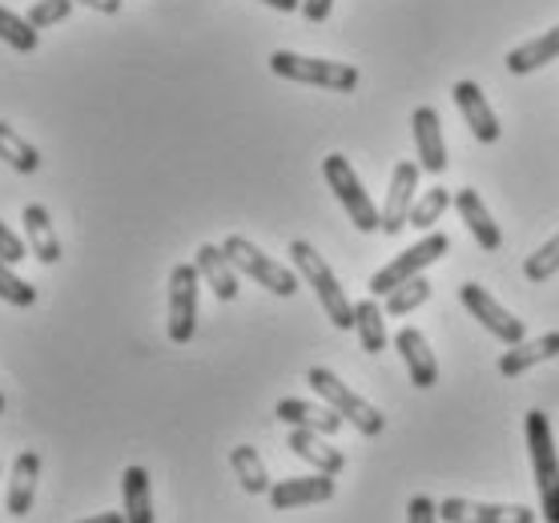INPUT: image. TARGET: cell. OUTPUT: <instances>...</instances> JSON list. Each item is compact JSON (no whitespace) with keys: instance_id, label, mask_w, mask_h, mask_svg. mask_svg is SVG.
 <instances>
[{"instance_id":"6da1fadb","label":"cell","mask_w":559,"mask_h":523,"mask_svg":"<svg viewBox=\"0 0 559 523\" xmlns=\"http://www.w3.org/2000/svg\"><path fill=\"white\" fill-rule=\"evenodd\" d=\"M290 262L298 270V278L318 294V307L326 310V319L338 326V331H355V302L346 298L343 282L334 278L331 262L318 254L310 242H290Z\"/></svg>"},{"instance_id":"7a4b0ae2","label":"cell","mask_w":559,"mask_h":523,"mask_svg":"<svg viewBox=\"0 0 559 523\" xmlns=\"http://www.w3.org/2000/svg\"><path fill=\"white\" fill-rule=\"evenodd\" d=\"M523 435H527V455H532L535 487H539V520L559 523V455L544 411H527Z\"/></svg>"},{"instance_id":"3957f363","label":"cell","mask_w":559,"mask_h":523,"mask_svg":"<svg viewBox=\"0 0 559 523\" xmlns=\"http://www.w3.org/2000/svg\"><path fill=\"white\" fill-rule=\"evenodd\" d=\"M270 73H278L286 81H298V85H314V90H331V93H350L358 90V69L343 61H322V57H302V52L278 49L270 57Z\"/></svg>"},{"instance_id":"277c9868","label":"cell","mask_w":559,"mask_h":523,"mask_svg":"<svg viewBox=\"0 0 559 523\" xmlns=\"http://www.w3.org/2000/svg\"><path fill=\"white\" fill-rule=\"evenodd\" d=\"M306 383L314 387V395L326 403V407H334L338 415H343L355 431H362V435H382L386 431V415H382L379 407H370L367 399L362 395H355L350 387L334 375V370H326V367H310V375H306Z\"/></svg>"},{"instance_id":"5b68a950","label":"cell","mask_w":559,"mask_h":523,"mask_svg":"<svg viewBox=\"0 0 559 523\" xmlns=\"http://www.w3.org/2000/svg\"><path fill=\"white\" fill-rule=\"evenodd\" d=\"M322 178H326V186H331L334 198L343 202L346 217L355 222V230H362V234L379 230V226H382V210L370 202L367 186H362V178H358L355 166H350L343 154H331L326 162H322Z\"/></svg>"},{"instance_id":"8992f818","label":"cell","mask_w":559,"mask_h":523,"mask_svg":"<svg viewBox=\"0 0 559 523\" xmlns=\"http://www.w3.org/2000/svg\"><path fill=\"white\" fill-rule=\"evenodd\" d=\"M222 250H226V258L234 262V270L250 274V278H254L258 286H266L270 294H278V298H294V294H298V270L282 266V262L266 258L254 242H250V238L229 234L226 242H222Z\"/></svg>"},{"instance_id":"52a82bcc","label":"cell","mask_w":559,"mask_h":523,"mask_svg":"<svg viewBox=\"0 0 559 523\" xmlns=\"http://www.w3.org/2000/svg\"><path fill=\"white\" fill-rule=\"evenodd\" d=\"M451 250V238L447 234H439V230H431L423 242H415L411 250H403V254L394 258V262H386V266L370 278V294L374 298H386V294L394 290V286H403V282H411V278H419L423 270L431 266V262H439V258Z\"/></svg>"},{"instance_id":"ba28073f","label":"cell","mask_w":559,"mask_h":523,"mask_svg":"<svg viewBox=\"0 0 559 523\" xmlns=\"http://www.w3.org/2000/svg\"><path fill=\"white\" fill-rule=\"evenodd\" d=\"M198 286H202V274L193 262H181V266L169 270V322L166 331L174 343H190L193 331H198Z\"/></svg>"},{"instance_id":"9c48e42d","label":"cell","mask_w":559,"mask_h":523,"mask_svg":"<svg viewBox=\"0 0 559 523\" xmlns=\"http://www.w3.org/2000/svg\"><path fill=\"white\" fill-rule=\"evenodd\" d=\"M459 298H463V307L475 314V319L484 322L487 331L496 334L499 343H508V346H515V343H523V326L515 314H511L508 307H499L496 298H491V290H484L479 282H467V286H459Z\"/></svg>"},{"instance_id":"30bf717a","label":"cell","mask_w":559,"mask_h":523,"mask_svg":"<svg viewBox=\"0 0 559 523\" xmlns=\"http://www.w3.org/2000/svg\"><path fill=\"white\" fill-rule=\"evenodd\" d=\"M439 520L447 523H535V511L523 503H479V499L451 496L439 503Z\"/></svg>"},{"instance_id":"8fae6325","label":"cell","mask_w":559,"mask_h":523,"mask_svg":"<svg viewBox=\"0 0 559 523\" xmlns=\"http://www.w3.org/2000/svg\"><path fill=\"white\" fill-rule=\"evenodd\" d=\"M419 169L415 162H399L391 174V190H386V205H382V234H399L407 230L411 222V205L419 198Z\"/></svg>"},{"instance_id":"7c38bea8","label":"cell","mask_w":559,"mask_h":523,"mask_svg":"<svg viewBox=\"0 0 559 523\" xmlns=\"http://www.w3.org/2000/svg\"><path fill=\"white\" fill-rule=\"evenodd\" d=\"M451 102L459 105V114L467 121V129L475 133V141H484V145H496L499 141V117L491 114V102L484 97V90L475 85V81H455V90H451Z\"/></svg>"},{"instance_id":"4fadbf2b","label":"cell","mask_w":559,"mask_h":523,"mask_svg":"<svg viewBox=\"0 0 559 523\" xmlns=\"http://www.w3.org/2000/svg\"><path fill=\"white\" fill-rule=\"evenodd\" d=\"M334 499V475H294L282 484L270 487V508L290 511V508H310V503H326Z\"/></svg>"},{"instance_id":"5bb4252c","label":"cell","mask_w":559,"mask_h":523,"mask_svg":"<svg viewBox=\"0 0 559 523\" xmlns=\"http://www.w3.org/2000/svg\"><path fill=\"white\" fill-rule=\"evenodd\" d=\"M411 133H415V150H419V166L427 174H443L447 169V145H443V126L431 105H419L411 114Z\"/></svg>"},{"instance_id":"9a60e30c","label":"cell","mask_w":559,"mask_h":523,"mask_svg":"<svg viewBox=\"0 0 559 523\" xmlns=\"http://www.w3.org/2000/svg\"><path fill=\"white\" fill-rule=\"evenodd\" d=\"M394 350L403 355V362H407V370H411V383L419 387V391H431V387L439 383V362H435V350L423 331H415V326L399 331Z\"/></svg>"},{"instance_id":"2e32d148","label":"cell","mask_w":559,"mask_h":523,"mask_svg":"<svg viewBox=\"0 0 559 523\" xmlns=\"http://www.w3.org/2000/svg\"><path fill=\"white\" fill-rule=\"evenodd\" d=\"M455 210H459V217L467 222L471 238L484 246L487 254H496L499 246H503V234H499L496 217H491V210L484 205V198H479L475 190H459L455 193Z\"/></svg>"},{"instance_id":"e0dca14e","label":"cell","mask_w":559,"mask_h":523,"mask_svg":"<svg viewBox=\"0 0 559 523\" xmlns=\"http://www.w3.org/2000/svg\"><path fill=\"white\" fill-rule=\"evenodd\" d=\"M40 479V455L37 451H21L9 475V496H4V511L9 515H28L33 511V496H37Z\"/></svg>"},{"instance_id":"ac0fdd59","label":"cell","mask_w":559,"mask_h":523,"mask_svg":"<svg viewBox=\"0 0 559 523\" xmlns=\"http://www.w3.org/2000/svg\"><path fill=\"white\" fill-rule=\"evenodd\" d=\"M193 266H198V274L210 282V290H214L222 302H234V298H238V270H234V262L226 258L222 246H198Z\"/></svg>"},{"instance_id":"d6986e66","label":"cell","mask_w":559,"mask_h":523,"mask_svg":"<svg viewBox=\"0 0 559 523\" xmlns=\"http://www.w3.org/2000/svg\"><path fill=\"white\" fill-rule=\"evenodd\" d=\"M559 355V331L551 334H539V338H523L508 350V355L499 358V375H508V379H520L523 370L539 367V362H551Z\"/></svg>"},{"instance_id":"ffe728a7","label":"cell","mask_w":559,"mask_h":523,"mask_svg":"<svg viewBox=\"0 0 559 523\" xmlns=\"http://www.w3.org/2000/svg\"><path fill=\"white\" fill-rule=\"evenodd\" d=\"M21 222H25V242H28V250H33V258L45 262V266L61 262V238H57V230H52L49 210L33 202V205H25Z\"/></svg>"},{"instance_id":"44dd1931","label":"cell","mask_w":559,"mask_h":523,"mask_svg":"<svg viewBox=\"0 0 559 523\" xmlns=\"http://www.w3.org/2000/svg\"><path fill=\"white\" fill-rule=\"evenodd\" d=\"M290 451L298 455V460L310 463L314 472H322V475H338L346 467L343 451H334V447L326 443V435L306 431V427H294V431H290Z\"/></svg>"},{"instance_id":"7402d4cb","label":"cell","mask_w":559,"mask_h":523,"mask_svg":"<svg viewBox=\"0 0 559 523\" xmlns=\"http://www.w3.org/2000/svg\"><path fill=\"white\" fill-rule=\"evenodd\" d=\"M274 415L282 423H290V427H306V431H318V435H334L346 423L334 407H314L306 399H282Z\"/></svg>"},{"instance_id":"603a6c76","label":"cell","mask_w":559,"mask_h":523,"mask_svg":"<svg viewBox=\"0 0 559 523\" xmlns=\"http://www.w3.org/2000/svg\"><path fill=\"white\" fill-rule=\"evenodd\" d=\"M559 57V25L547 28L544 37L535 40H523V45H515V49L508 52V69L515 73V78H523V73H535V69H544V64H551Z\"/></svg>"},{"instance_id":"cb8c5ba5","label":"cell","mask_w":559,"mask_h":523,"mask_svg":"<svg viewBox=\"0 0 559 523\" xmlns=\"http://www.w3.org/2000/svg\"><path fill=\"white\" fill-rule=\"evenodd\" d=\"M121 499H126L129 523H153V491L145 467H138V463L126 467V475H121Z\"/></svg>"},{"instance_id":"d4e9b609","label":"cell","mask_w":559,"mask_h":523,"mask_svg":"<svg viewBox=\"0 0 559 523\" xmlns=\"http://www.w3.org/2000/svg\"><path fill=\"white\" fill-rule=\"evenodd\" d=\"M355 331H358V343L367 355H382L386 350V310L374 302V298H362L355 302Z\"/></svg>"},{"instance_id":"484cf974","label":"cell","mask_w":559,"mask_h":523,"mask_svg":"<svg viewBox=\"0 0 559 523\" xmlns=\"http://www.w3.org/2000/svg\"><path fill=\"white\" fill-rule=\"evenodd\" d=\"M229 467H234V475H238V484L250 491V496H270V475H266V463H262V455H258L254 447H234L229 451Z\"/></svg>"},{"instance_id":"4316f807","label":"cell","mask_w":559,"mask_h":523,"mask_svg":"<svg viewBox=\"0 0 559 523\" xmlns=\"http://www.w3.org/2000/svg\"><path fill=\"white\" fill-rule=\"evenodd\" d=\"M0 162H4V166H13L16 174H37L40 169L37 145L25 141L13 126H4V121H0Z\"/></svg>"},{"instance_id":"83f0119b","label":"cell","mask_w":559,"mask_h":523,"mask_svg":"<svg viewBox=\"0 0 559 523\" xmlns=\"http://www.w3.org/2000/svg\"><path fill=\"white\" fill-rule=\"evenodd\" d=\"M451 205H455V193L451 190H443V186H431V190L427 193H419V198H415V205H411V222L407 226H415V230H431L435 222H439V217L447 214V210H451Z\"/></svg>"},{"instance_id":"f1b7e54d","label":"cell","mask_w":559,"mask_h":523,"mask_svg":"<svg viewBox=\"0 0 559 523\" xmlns=\"http://www.w3.org/2000/svg\"><path fill=\"white\" fill-rule=\"evenodd\" d=\"M427 298H431V282L423 278H411V282H403V286H394L391 294H386V314H391V319H403V314H411V310H419L423 302H427Z\"/></svg>"},{"instance_id":"f546056e","label":"cell","mask_w":559,"mask_h":523,"mask_svg":"<svg viewBox=\"0 0 559 523\" xmlns=\"http://www.w3.org/2000/svg\"><path fill=\"white\" fill-rule=\"evenodd\" d=\"M0 40L16 52H37L40 33L28 25V16H16L13 9H0Z\"/></svg>"},{"instance_id":"4dcf8cb0","label":"cell","mask_w":559,"mask_h":523,"mask_svg":"<svg viewBox=\"0 0 559 523\" xmlns=\"http://www.w3.org/2000/svg\"><path fill=\"white\" fill-rule=\"evenodd\" d=\"M0 298L9 302V307H33L37 302V290H33V282H25V278H16L13 274V266L0 258Z\"/></svg>"},{"instance_id":"1f68e13d","label":"cell","mask_w":559,"mask_h":523,"mask_svg":"<svg viewBox=\"0 0 559 523\" xmlns=\"http://www.w3.org/2000/svg\"><path fill=\"white\" fill-rule=\"evenodd\" d=\"M556 270H559V234L551 238V242L539 246V250L523 262V274H527V282H547Z\"/></svg>"},{"instance_id":"d6a6232c","label":"cell","mask_w":559,"mask_h":523,"mask_svg":"<svg viewBox=\"0 0 559 523\" xmlns=\"http://www.w3.org/2000/svg\"><path fill=\"white\" fill-rule=\"evenodd\" d=\"M73 4H76V0H37V4L28 9V25L37 28V33H40V28L61 25V21H69Z\"/></svg>"},{"instance_id":"836d02e7","label":"cell","mask_w":559,"mask_h":523,"mask_svg":"<svg viewBox=\"0 0 559 523\" xmlns=\"http://www.w3.org/2000/svg\"><path fill=\"white\" fill-rule=\"evenodd\" d=\"M25 254H28V242H21V238L0 222V258H4L9 266H16V262H25Z\"/></svg>"},{"instance_id":"e575fe53","label":"cell","mask_w":559,"mask_h":523,"mask_svg":"<svg viewBox=\"0 0 559 523\" xmlns=\"http://www.w3.org/2000/svg\"><path fill=\"white\" fill-rule=\"evenodd\" d=\"M407 523H439V503L431 496H415L407 503Z\"/></svg>"},{"instance_id":"d590c367","label":"cell","mask_w":559,"mask_h":523,"mask_svg":"<svg viewBox=\"0 0 559 523\" xmlns=\"http://www.w3.org/2000/svg\"><path fill=\"white\" fill-rule=\"evenodd\" d=\"M334 0H302V16L310 21V25H322L326 16H331Z\"/></svg>"},{"instance_id":"8d00e7d4","label":"cell","mask_w":559,"mask_h":523,"mask_svg":"<svg viewBox=\"0 0 559 523\" xmlns=\"http://www.w3.org/2000/svg\"><path fill=\"white\" fill-rule=\"evenodd\" d=\"M76 4H85V9H93V13H105V16L121 13V0H76Z\"/></svg>"},{"instance_id":"74e56055","label":"cell","mask_w":559,"mask_h":523,"mask_svg":"<svg viewBox=\"0 0 559 523\" xmlns=\"http://www.w3.org/2000/svg\"><path fill=\"white\" fill-rule=\"evenodd\" d=\"M81 523H129V520H126V511H102V515H90V520H81Z\"/></svg>"},{"instance_id":"f35d334b","label":"cell","mask_w":559,"mask_h":523,"mask_svg":"<svg viewBox=\"0 0 559 523\" xmlns=\"http://www.w3.org/2000/svg\"><path fill=\"white\" fill-rule=\"evenodd\" d=\"M262 4L278 9V13H298V9H302V0H262Z\"/></svg>"},{"instance_id":"ab89813d","label":"cell","mask_w":559,"mask_h":523,"mask_svg":"<svg viewBox=\"0 0 559 523\" xmlns=\"http://www.w3.org/2000/svg\"><path fill=\"white\" fill-rule=\"evenodd\" d=\"M0 411H4V395H0Z\"/></svg>"}]
</instances>
